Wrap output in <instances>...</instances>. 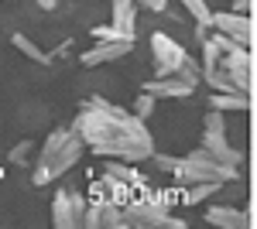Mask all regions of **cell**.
Returning a JSON list of instances; mask_svg holds the SVG:
<instances>
[{
    "label": "cell",
    "mask_w": 257,
    "mask_h": 229,
    "mask_svg": "<svg viewBox=\"0 0 257 229\" xmlns=\"http://www.w3.org/2000/svg\"><path fill=\"white\" fill-rule=\"evenodd\" d=\"M182 11L196 21L199 28H209L213 31V7H209V0H182Z\"/></svg>",
    "instance_id": "18"
},
{
    "label": "cell",
    "mask_w": 257,
    "mask_h": 229,
    "mask_svg": "<svg viewBox=\"0 0 257 229\" xmlns=\"http://www.w3.org/2000/svg\"><path fill=\"white\" fill-rule=\"evenodd\" d=\"M72 130L82 137L86 151H96L99 157H117V161H148L155 154V137L131 110L117 103L89 96L79 106L72 120Z\"/></svg>",
    "instance_id": "1"
},
{
    "label": "cell",
    "mask_w": 257,
    "mask_h": 229,
    "mask_svg": "<svg viewBox=\"0 0 257 229\" xmlns=\"http://www.w3.org/2000/svg\"><path fill=\"white\" fill-rule=\"evenodd\" d=\"M250 7H254V0H233V11L237 14H250Z\"/></svg>",
    "instance_id": "24"
},
{
    "label": "cell",
    "mask_w": 257,
    "mask_h": 229,
    "mask_svg": "<svg viewBox=\"0 0 257 229\" xmlns=\"http://www.w3.org/2000/svg\"><path fill=\"white\" fill-rule=\"evenodd\" d=\"M223 185H213V181H196V185H182L178 188V198L185 202V205H202L206 198H213Z\"/></svg>",
    "instance_id": "16"
},
{
    "label": "cell",
    "mask_w": 257,
    "mask_h": 229,
    "mask_svg": "<svg viewBox=\"0 0 257 229\" xmlns=\"http://www.w3.org/2000/svg\"><path fill=\"white\" fill-rule=\"evenodd\" d=\"M144 93L155 96V99H185V96L196 93V86L182 76H155L144 82Z\"/></svg>",
    "instance_id": "11"
},
{
    "label": "cell",
    "mask_w": 257,
    "mask_h": 229,
    "mask_svg": "<svg viewBox=\"0 0 257 229\" xmlns=\"http://www.w3.org/2000/svg\"><path fill=\"white\" fill-rule=\"evenodd\" d=\"M178 195H168V191H148L141 188L134 191L120 212H123V226H134V229H161L168 212H172V202Z\"/></svg>",
    "instance_id": "3"
},
{
    "label": "cell",
    "mask_w": 257,
    "mask_h": 229,
    "mask_svg": "<svg viewBox=\"0 0 257 229\" xmlns=\"http://www.w3.org/2000/svg\"><path fill=\"white\" fill-rule=\"evenodd\" d=\"M178 185H196V181H213V185H230L237 178V168L233 164H223L216 154H209L206 147H196L192 154L178 157V168H175Z\"/></svg>",
    "instance_id": "4"
},
{
    "label": "cell",
    "mask_w": 257,
    "mask_h": 229,
    "mask_svg": "<svg viewBox=\"0 0 257 229\" xmlns=\"http://www.w3.org/2000/svg\"><path fill=\"white\" fill-rule=\"evenodd\" d=\"M82 226H89V229H123V212H120L117 202H110V198H103V195H93V198H86Z\"/></svg>",
    "instance_id": "9"
},
{
    "label": "cell",
    "mask_w": 257,
    "mask_h": 229,
    "mask_svg": "<svg viewBox=\"0 0 257 229\" xmlns=\"http://www.w3.org/2000/svg\"><path fill=\"white\" fill-rule=\"evenodd\" d=\"M138 7L151 11V14H165L168 11V0H138Z\"/></svg>",
    "instance_id": "23"
},
{
    "label": "cell",
    "mask_w": 257,
    "mask_h": 229,
    "mask_svg": "<svg viewBox=\"0 0 257 229\" xmlns=\"http://www.w3.org/2000/svg\"><path fill=\"white\" fill-rule=\"evenodd\" d=\"M202 147L209 154H216L223 164H233V168L243 161V154L230 147V140H226V120H223V113H216V110H209L206 120H202Z\"/></svg>",
    "instance_id": "6"
},
{
    "label": "cell",
    "mask_w": 257,
    "mask_h": 229,
    "mask_svg": "<svg viewBox=\"0 0 257 229\" xmlns=\"http://www.w3.org/2000/svg\"><path fill=\"white\" fill-rule=\"evenodd\" d=\"M62 0H35V7H41V11H55Z\"/></svg>",
    "instance_id": "25"
},
{
    "label": "cell",
    "mask_w": 257,
    "mask_h": 229,
    "mask_svg": "<svg viewBox=\"0 0 257 229\" xmlns=\"http://www.w3.org/2000/svg\"><path fill=\"white\" fill-rule=\"evenodd\" d=\"M213 31L223 38L237 41L243 48H254V18L250 14H237V11H213Z\"/></svg>",
    "instance_id": "8"
},
{
    "label": "cell",
    "mask_w": 257,
    "mask_h": 229,
    "mask_svg": "<svg viewBox=\"0 0 257 229\" xmlns=\"http://www.w3.org/2000/svg\"><path fill=\"white\" fill-rule=\"evenodd\" d=\"M89 35H93V41H113V38H123V35H120L113 24H99V28H93V31H89Z\"/></svg>",
    "instance_id": "22"
},
{
    "label": "cell",
    "mask_w": 257,
    "mask_h": 229,
    "mask_svg": "<svg viewBox=\"0 0 257 229\" xmlns=\"http://www.w3.org/2000/svg\"><path fill=\"white\" fill-rule=\"evenodd\" d=\"M35 151V144H31V140H21V144H14V147H11V154H7V161H11V164H28V154Z\"/></svg>",
    "instance_id": "21"
},
{
    "label": "cell",
    "mask_w": 257,
    "mask_h": 229,
    "mask_svg": "<svg viewBox=\"0 0 257 229\" xmlns=\"http://www.w3.org/2000/svg\"><path fill=\"white\" fill-rule=\"evenodd\" d=\"M82 154H86V144H82V137L72 130V137L62 144L59 151L52 154V157H45V161H35V174H31V181L45 188V185H52V181H59L62 174H69L76 164L82 161Z\"/></svg>",
    "instance_id": "5"
},
{
    "label": "cell",
    "mask_w": 257,
    "mask_h": 229,
    "mask_svg": "<svg viewBox=\"0 0 257 229\" xmlns=\"http://www.w3.org/2000/svg\"><path fill=\"white\" fill-rule=\"evenodd\" d=\"M86 215V195L82 191L59 188L52 198V226L55 229H79Z\"/></svg>",
    "instance_id": "7"
},
{
    "label": "cell",
    "mask_w": 257,
    "mask_h": 229,
    "mask_svg": "<svg viewBox=\"0 0 257 229\" xmlns=\"http://www.w3.org/2000/svg\"><path fill=\"white\" fill-rule=\"evenodd\" d=\"M151 62H155V76H182V79H189L192 86L202 82L199 62L172 35H165V31H155L151 35Z\"/></svg>",
    "instance_id": "2"
},
{
    "label": "cell",
    "mask_w": 257,
    "mask_h": 229,
    "mask_svg": "<svg viewBox=\"0 0 257 229\" xmlns=\"http://www.w3.org/2000/svg\"><path fill=\"white\" fill-rule=\"evenodd\" d=\"M209 106L216 110V113H247L254 103H250V93H213L209 96Z\"/></svg>",
    "instance_id": "14"
},
{
    "label": "cell",
    "mask_w": 257,
    "mask_h": 229,
    "mask_svg": "<svg viewBox=\"0 0 257 229\" xmlns=\"http://www.w3.org/2000/svg\"><path fill=\"white\" fill-rule=\"evenodd\" d=\"M103 174H110V178H117V181H127V185H134V188H144V178H141V171L127 161H117V157H106L103 161Z\"/></svg>",
    "instance_id": "15"
},
{
    "label": "cell",
    "mask_w": 257,
    "mask_h": 229,
    "mask_svg": "<svg viewBox=\"0 0 257 229\" xmlns=\"http://www.w3.org/2000/svg\"><path fill=\"white\" fill-rule=\"evenodd\" d=\"M155 103H158L155 96H148V93H144V89H141V96H138V99H134V110H131V113H134V116H138V120H141V123H144L148 116L155 113Z\"/></svg>",
    "instance_id": "20"
},
{
    "label": "cell",
    "mask_w": 257,
    "mask_h": 229,
    "mask_svg": "<svg viewBox=\"0 0 257 229\" xmlns=\"http://www.w3.org/2000/svg\"><path fill=\"white\" fill-rule=\"evenodd\" d=\"M69 137H72V127H55L52 134L45 137V144L38 147V161H45V157H52V154L59 151V147L65 144V140H69Z\"/></svg>",
    "instance_id": "19"
},
{
    "label": "cell",
    "mask_w": 257,
    "mask_h": 229,
    "mask_svg": "<svg viewBox=\"0 0 257 229\" xmlns=\"http://www.w3.org/2000/svg\"><path fill=\"white\" fill-rule=\"evenodd\" d=\"M202 219L216 229H247L250 226V215L243 209H237V205H206Z\"/></svg>",
    "instance_id": "12"
},
{
    "label": "cell",
    "mask_w": 257,
    "mask_h": 229,
    "mask_svg": "<svg viewBox=\"0 0 257 229\" xmlns=\"http://www.w3.org/2000/svg\"><path fill=\"white\" fill-rule=\"evenodd\" d=\"M11 45H14V48H18V52H21L24 58L38 62V65H48V62H52V55H48L45 48H38L35 41L28 38V35H21V31H14V35H11Z\"/></svg>",
    "instance_id": "17"
},
{
    "label": "cell",
    "mask_w": 257,
    "mask_h": 229,
    "mask_svg": "<svg viewBox=\"0 0 257 229\" xmlns=\"http://www.w3.org/2000/svg\"><path fill=\"white\" fill-rule=\"evenodd\" d=\"M134 52V38H113V41H93L89 52H82L79 62L86 69H96V65H106V62H117V58H127Z\"/></svg>",
    "instance_id": "10"
},
{
    "label": "cell",
    "mask_w": 257,
    "mask_h": 229,
    "mask_svg": "<svg viewBox=\"0 0 257 229\" xmlns=\"http://www.w3.org/2000/svg\"><path fill=\"white\" fill-rule=\"evenodd\" d=\"M110 14H113V28L123 38H134V21H138V0H110Z\"/></svg>",
    "instance_id": "13"
}]
</instances>
